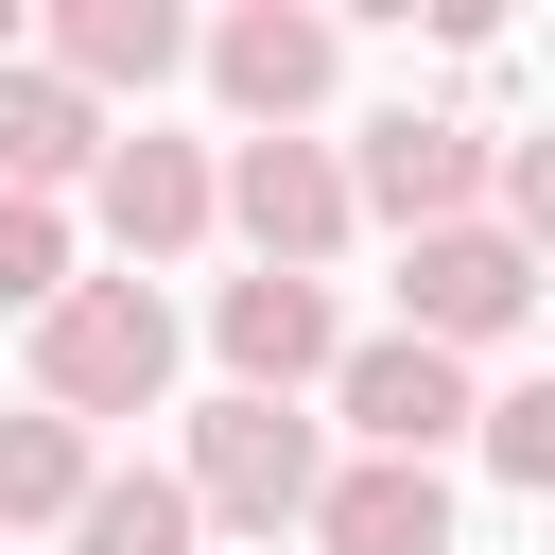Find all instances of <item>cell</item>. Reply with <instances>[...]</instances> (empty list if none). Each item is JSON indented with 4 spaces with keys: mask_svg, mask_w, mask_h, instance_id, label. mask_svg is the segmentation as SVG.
Masks as SVG:
<instances>
[{
    "mask_svg": "<svg viewBox=\"0 0 555 555\" xmlns=\"http://www.w3.org/2000/svg\"><path fill=\"white\" fill-rule=\"evenodd\" d=\"M208 208H225V225L260 243V278H330V243L364 225V208H347V156H330V139H243V156L208 173Z\"/></svg>",
    "mask_w": 555,
    "mask_h": 555,
    "instance_id": "obj_3",
    "label": "cell"
},
{
    "mask_svg": "<svg viewBox=\"0 0 555 555\" xmlns=\"http://www.w3.org/2000/svg\"><path fill=\"white\" fill-rule=\"evenodd\" d=\"M468 191H486V139H468V121H434V104H382V121H364V156H347V208H382L399 243L468 225Z\"/></svg>",
    "mask_w": 555,
    "mask_h": 555,
    "instance_id": "obj_4",
    "label": "cell"
},
{
    "mask_svg": "<svg viewBox=\"0 0 555 555\" xmlns=\"http://www.w3.org/2000/svg\"><path fill=\"white\" fill-rule=\"evenodd\" d=\"M87 503V434L69 416H0V520H69Z\"/></svg>",
    "mask_w": 555,
    "mask_h": 555,
    "instance_id": "obj_14",
    "label": "cell"
},
{
    "mask_svg": "<svg viewBox=\"0 0 555 555\" xmlns=\"http://www.w3.org/2000/svg\"><path fill=\"white\" fill-rule=\"evenodd\" d=\"M35 399L87 434V416H156L173 399V312H156V278H69L52 312H35Z\"/></svg>",
    "mask_w": 555,
    "mask_h": 555,
    "instance_id": "obj_1",
    "label": "cell"
},
{
    "mask_svg": "<svg viewBox=\"0 0 555 555\" xmlns=\"http://www.w3.org/2000/svg\"><path fill=\"white\" fill-rule=\"evenodd\" d=\"M486 416V468L503 486H555V382H503V399H468Z\"/></svg>",
    "mask_w": 555,
    "mask_h": 555,
    "instance_id": "obj_15",
    "label": "cell"
},
{
    "mask_svg": "<svg viewBox=\"0 0 555 555\" xmlns=\"http://www.w3.org/2000/svg\"><path fill=\"white\" fill-rule=\"evenodd\" d=\"M69 555H191V486H173V468H87Z\"/></svg>",
    "mask_w": 555,
    "mask_h": 555,
    "instance_id": "obj_13",
    "label": "cell"
},
{
    "mask_svg": "<svg viewBox=\"0 0 555 555\" xmlns=\"http://www.w3.org/2000/svg\"><path fill=\"white\" fill-rule=\"evenodd\" d=\"M87 156H104V104H87V87H52V69H0V191H17V208H52Z\"/></svg>",
    "mask_w": 555,
    "mask_h": 555,
    "instance_id": "obj_11",
    "label": "cell"
},
{
    "mask_svg": "<svg viewBox=\"0 0 555 555\" xmlns=\"http://www.w3.org/2000/svg\"><path fill=\"white\" fill-rule=\"evenodd\" d=\"M87 173H104V225H121V260H173V243H208V156H191V139H104Z\"/></svg>",
    "mask_w": 555,
    "mask_h": 555,
    "instance_id": "obj_9",
    "label": "cell"
},
{
    "mask_svg": "<svg viewBox=\"0 0 555 555\" xmlns=\"http://www.w3.org/2000/svg\"><path fill=\"white\" fill-rule=\"evenodd\" d=\"M208 347H225V399H295L312 364H347L330 278H225V295H208Z\"/></svg>",
    "mask_w": 555,
    "mask_h": 555,
    "instance_id": "obj_8",
    "label": "cell"
},
{
    "mask_svg": "<svg viewBox=\"0 0 555 555\" xmlns=\"http://www.w3.org/2000/svg\"><path fill=\"white\" fill-rule=\"evenodd\" d=\"M330 399H347V434H364L382 468H434V451L468 434V364H451V347H416V330L347 347V364H330Z\"/></svg>",
    "mask_w": 555,
    "mask_h": 555,
    "instance_id": "obj_6",
    "label": "cell"
},
{
    "mask_svg": "<svg viewBox=\"0 0 555 555\" xmlns=\"http://www.w3.org/2000/svg\"><path fill=\"white\" fill-rule=\"evenodd\" d=\"M399 312H416V347L468 364V347H503V330L538 312V260H520L503 225H434V243L399 260Z\"/></svg>",
    "mask_w": 555,
    "mask_h": 555,
    "instance_id": "obj_5",
    "label": "cell"
},
{
    "mask_svg": "<svg viewBox=\"0 0 555 555\" xmlns=\"http://www.w3.org/2000/svg\"><path fill=\"white\" fill-rule=\"evenodd\" d=\"M173 52H191L173 0H69V17H52V87H87V104H104V87H156Z\"/></svg>",
    "mask_w": 555,
    "mask_h": 555,
    "instance_id": "obj_12",
    "label": "cell"
},
{
    "mask_svg": "<svg viewBox=\"0 0 555 555\" xmlns=\"http://www.w3.org/2000/svg\"><path fill=\"white\" fill-rule=\"evenodd\" d=\"M330 69H347V35H330L312 0H243V17L208 35V87H225L260 139H278V121H312V104H330Z\"/></svg>",
    "mask_w": 555,
    "mask_h": 555,
    "instance_id": "obj_7",
    "label": "cell"
},
{
    "mask_svg": "<svg viewBox=\"0 0 555 555\" xmlns=\"http://www.w3.org/2000/svg\"><path fill=\"white\" fill-rule=\"evenodd\" d=\"M52 295H69V225L0 191V312H52Z\"/></svg>",
    "mask_w": 555,
    "mask_h": 555,
    "instance_id": "obj_16",
    "label": "cell"
},
{
    "mask_svg": "<svg viewBox=\"0 0 555 555\" xmlns=\"http://www.w3.org/2000/svg\"><path fill=\"white\" fill-rule=\"evenodd\" d=\"M0 69H17V0H0Z\"/></svg>",
    "mask_w": 555,
    "mask_h": 555,
    "instance_id": "obj_17",
    "label": "cell"
},
{
    "mask_svg": "<svg viewBox=\"0 0 555 555\" xmlns=\"http://www.w3.org/2000/svg\"><path fill=\"white\" fill-rule=\"evenodd\" d=\"M312 538H330V555H451V486L364 451V468H330V486H312Z\"/></svg>",
    "mask_w": 555,
    "mask_h": 555,
    "instance_id": "obj_10",
    "label": "cell"
},
{
    "mask_svg": "<svg viewBox=\"0 0 555 555\" xmlns=\"http://www.w3.org/2000/svg\"><path fill=\"white\" fill-rule=\"evenodd\" d=\"M173 486H191V520H243V538H278V520H312L330 451H312V416H295V399H208Z\"/></svg>",
    "mask_w": 555,
    "mask_h": 555,
    "instance_id": "obj_2",
    "label": "cell"
}]
</instances>
